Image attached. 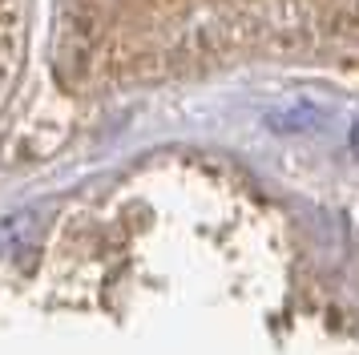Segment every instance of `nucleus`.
I'll return each mask as SVG.
<instances>
[{
    "instance_id": "f257e3e1",
    "label": "nucleus",
    "mask_w": 359,
    "mask_h": 355,
    "mask_svg": "<svg viewBox=\"0 0 359 355\" xmlns=\"http://www.w3.org/2000/svg\"><path fill=\"white\" fill-rule=\"evenodd\" d=\"M61 48L85 89L311 61L359 48V0H61Z\"/></svg>"
},
{
    "instance_id": "f03ea898",
    "label": "nucleus",
    "mask_w": 359,
    "mask_h": 355,
    "mask_svg": "<svg viewBox=\"0 0 359 355\" xmlns=\"http://www.w3.org/2000/svg\"><path fill=\"white\" fill-rule=\"evenodd\" d=\"M25 8L29 0H0V101L13 89L20 65V48H25Z\"/></svg>"
}]
</instances>
